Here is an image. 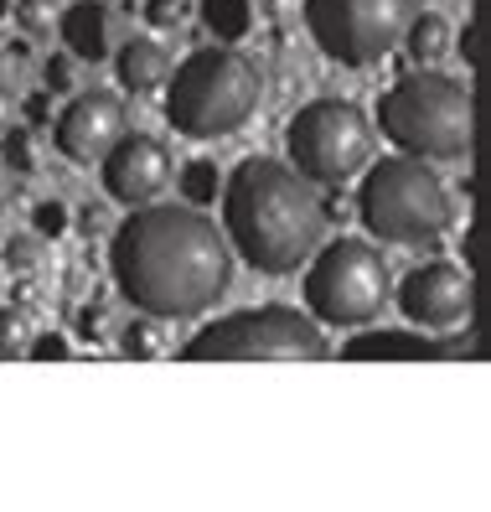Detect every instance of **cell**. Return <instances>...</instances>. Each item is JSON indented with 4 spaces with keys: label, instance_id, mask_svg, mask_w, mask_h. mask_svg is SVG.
<instances>
[{
    "label": "cell",
    "instance_id": "cell-1",
    "mask_svg": "<svg viewBox=\"0 0 491 512\" xmlns=\"http://www.w3.org/2000/svg\"><path fill=\"white\" fill-rule=\"evenodd\" d=\"M114 290L150 321H192L212 311L233 285V254L223 228L187 202H150L109 238Z\"/></svg>",
    "mask_w": 491,
    "mask_h": 512
},
{
    "label": "cell",
    "instance_id": "cell-2",
    "mask_svg": "<svg viewBox=\"0 0 491 512\" xmlns=\"http://www.w3.org/2000/svg\"><path fill=\"white\" fill-rule=\"evenodd\" d=\"M223 238L228 254L243 259L254 275L285 280L326 244V202L321 192L295 176L285 161L249 156L223 176Z\"/></svg>",
    "mask_w": 491,
    "mask_h": 512
},
{
    "label": "cell",
    "instance_id": "cell-3",
    "mask_svg": "<svg viewBox=\"0 0 491 512\" xmlns=\"http://www.w3.org/2000/svg\"><path fill=\"white\" fill-rule=\"evenodd\" d=\"M264 78L259 63L238 47H202L166 78V125L187 140L238 135L259 114Z\"/></svg>",
    "mask_w": 491,
    "mask_h": 512
},
{
    "label": "cell",
    "instance_id": "cell-4",
    "mask_svg": "<svg viewBox=\"0 0 491 512\" xmlns=\"http://www.w3.org/2000/svg\"><path fill=\"white\" fill-rule=\"evenodd\" d=\"M357 218L373 233V244L424 249V244H440L450 233L455 197L429 161L383 156V161H367V176L357 187Z\"/></svg>",
    "mask_w": 491,
    "mask_h": 512
},
{
    "label": "cell",
    "instance_id": "cell-5",
    "mask_svg": "<svg viewBox=\"0 0 491 512\" xmlns=\"http://www.w3.org/2000/svg\"><path fill=\"white\" fill-rule=\"evenodd\" d=\"M471 88L435 73V68H414L404 73L388 94L378 99V130L383 140H393L398 156L414 161H466L471 156Z\"/></svg>",
    "mask_w": 491,
    "mask_h": 512
},
{
    "label": "cell",
    "instance_id": "cell-6",
    "mask_svg": "<svg viewBox=\"0 0 491 512\" xmlns=\"http://www.w3.org/2000/svg\"><path fill=\"white\" fill-rule=\"evenodd\" d=\"M300 295L316 326L367 331L393 300V269L373 238H331L305 264Z\"/></svg>",
    "mask_w": 491,
    "mask_h": 512
},
{
    "label": "cell",
    "instance_id": "cell-7",
    "mask_svg": "<svg viewBox=\"0 0 491 512\" xmlns=\"http://www.w3.org/2000/svg\"><path fill=\"white\" fill-rule=\"evenodd\" d=\"M326 331L300 306H243L197 326L181 357L187 363H290V357H321Z\"/></svg>",
    "mask_w": 491,
    "mask_h": 512
},
{
    "label": "cell",
    "instance_id": "cell-8",
    "mask_svg": "<svg viewBox=\"0 0 491 512\" xmlns=\"http://www.w3.org/2000/svg\"><path fill=\"white\" fill-rule=\"evenodd\" d=\"M290 171L311 187H342L373 161V119L347 99H311L285 125Z\"/></svg>",
    "mask_w": 491,
    "mask_h": 512
},
{
    "label": "cell",
    "instance_id": "cell-9",
    "mask_svg": "<svg viewBox=\"0 0 491 512\" xmlns=\"http://www.w3.org/2000/svg\"><path fill=\"white\" fill-rule=\"evenodd\" d=\"M419 0H305V32L336 68H373L404 42Z\"/></svg>",
    "mask_w": 491,
    "mask_h": 512
},
{
    "label": "cell",
    "instance_id": "cell-10",
    "mask_svg": "<svg viewBox=\"0 0 491 512\" xmlns=\"http://www.w3.org/2000/svg\"><path fill=\"white\" fill-rule=\"evenodd\" d=\"M393 306L404 311V321L414 331L450 337L460 321H471L476 280H471V269H460L455 259H424L393 285Z\"/></svg>",
    "mask_w": 491,
    "mask_h": 512
},
{
    "label": "cell",
    "instance_id": "cell-11",
    "mask_svg": "<svg viewBox=\"0 0 491 512\" xmlns=\"http://www.w3.org/2000/svg\"><path fill=\"white\" fill-rule=\"evenodd\" d=\"M99 176H104L109 202H119V207H130V213H135V207H150L171 187L176 156H171V145L156 140L150 130H125L109 145V156L99 161Z\"/></svg>",
    "mask_w": 491,
    "mask_h": 512
},
{
    "label": "cell",
    "instance_id": "cell-12",
    "mask_svg": "<svg viewBox=\"0 0 491 512\" xmlns=\"http://www.w3.org/2000/svg\"><path fill=\"white\" fill-rule=\"evenodd\" d=\"M119 135H125V99L114 88H83L52 125V145L73 166H99Z\"/></svg>",
    "mask_w": 491,
    "mask_h": 512
},
{
    "label": "cell",
    "instance_id": "cell-13",
    "mask_svg": "<svg viewBox=\"0 0 491 512\" xmlns=\"http://www.w3.org/2000/svg\"><path fill=\"white\" fill-rule=\"evenodd\" d=\"M342 357L347 363H445V357H476V342L429 337V331H357Z\"/></svg>",
    "mask_w": 491,
    "mask_h": 512
},
{
    "label": "cell",
    "instance_id": "cell-14",
    "mask_svg": "<svg viewBox=\"0 0 491 512\" xmlns=\"http://www.w3.org/2000/svg\"><path fill=\"white\" fill-rule=\"evenodd\" d=\"M114 83H119V94H135V99H145V94H161L166 88V78H171V52L156 42V37H130L125 47H119L114 57Z\"/></svg>",
    "mask_w": 491,
    "mask_h": 512
},
{
    "label": "cell",
    "instance_id": "cell-15",
    "mask_svg": "<svg viewBox=\"0 0 491 512\" xmlns=\"http://www.w3.org/2000/svg\"><path fill=\"white\" fill-rule=\"evenodd\" d=\"M57 32L63 47L78 63H104L109 57V6L104 0H73L68 11H57Z\"/></svg>",
    "mask_w": 491,
    "mask_h": 512
},
{
    "label": "cell",
    "instance_id": "cell-16",
    "mask_svg": "<svg viewBox=\"0 0 491 512\" xmlns=\"http://www.w3.org/2000/svg\"><path fill=\"white\" fill-rule=\"evenodd\" d=\"M202 26L218 47H233L254 32V0H202Z\"/></svg>",
    "mask_w": 491,
    "mask_h": 512
},
{
    "label": "cell",
    "instance_id": "cell-17",
    "mask_svg": "<svg viewBox=\"0 0 491 512\" xmlns=\"http://www.w3.org/2000/svg\"><path fill=\"white\" fill-rule=\"evenodd\" d=\"M404 47H409V57H414L419 68H435L440 57L450 52V26H445V16L419 11V16L409 21V32H404Z\"/></svg>",
    "mask_w": 491,
    "mask_h": 512
},
{
    "label": "cell",
    "instance_id": "cell-18",
    "mask_svg": "<svg viewBox=\"0 0 491 512\" xmlns=\"http://www.w3.org/2000/svg\"><path fill=\"white\" fill-rule=\"evenodd\" d=\"M176 192H181V202L187 207H202L207 202H218V192H223V171H218V161H207V156H197V161H187L176 171Z\"/></svg>",
    "mask_w": 491,
    "mask_h": 512
},
{
    "label": "cell",
    "instance_id": "cell-19",
    "mask_svg": "<svg viewBox=\"0 0 491 512\" xmlns=\"http://www.w3.org/2000/svg\"><path fill=\"white\" fill-rule=\"evenodd\" d=\"M32 337H37V321H32L26 306H6V311H0V357H26Z\"/></svg>",
    "mask_w": 491,
    "mask_h": 512
},
{
    "label": "cell",
    "instance_id": "cell-20",
    "mask_svg": "<svg viewBox=\"0 0 491 512\" xmlns=\"http://www.w3.org/2000/svg\"><path fill=\"white\" fill-rule=\"evenodd\" d=\"M161 347H166V337H161V326L150 316H140V321H130L125 331H119V352L125 357H156Z\"/></svg>",
    "mask_w": 491,
    "mask_h": 512
},
{
    "label": "cell",
    "instance_id": "cell-21",
    "mask_svg": "<svg viewBox=\"0 0 491 512\" xmlns=\"http://www.w3.org/2000/svg\"><path fill=\"white\" fill-rule=\"evenodd\" d=\"M11 11H16V26L26 37H47L57 26V6H52V0H11Z\"/></svg>",
    "mask_w": 491,
    "mask_h": 512
},
{
    "label": "cell",
    "instance_id": "cell-22",
    "mask_svg": "<svg viewBox=\"0 0 491 512\" xmlns=\"http://www.w3.org/2000/svg\"><path fill=\"white\" fill-rule=\"evenodd\" d=\"M0 161H6L11 176H16V171H32V166H37L32 135H26V130H6V156H0Z\"/></svg>",
    "mask_w": 491,
    "mask_h": 512
},
{
    "label": "cell",
    "instance_id": "cell-23",
    "mask_svg": "<svg viewBox=\"0 0 491 512\" xmlns=\"http://www.w3.org/2000/svg\"><path fill=\"white\" fill-rule=\"evenodd\" d=\"M32 228H37V238H63L68 233V207L63 202H37L32 207Z\"/></svg>",
    "mask_w": 491,
    "mask_h": 512
},
{
    "label": "cell",
    "instance_id": "cell-24",
    "mask_svg": "<svg viewBox=\"0 0 491 512\" xmlns=\"http://www.w3.org/2000/svg\"><path fill=\"white\" fill-rule=\"evenodd\" d=\"M181 16H187V6H181V0H145V21L156 26V32H176Z\"/></svg>",
    "mask_w": 491,
    "mask_h": 512
},
{
    "label": "cell",
    "instance_id": "cell-25",
    "mask_svg": "<svg viewBox=\"0 0 491 512\" xmlns=\"http://www.w3.org/2000/svg\"><path fill=\"white\" fill-rule=\"evenodd\" d=\"M42 83L52 88V94H68V88H73V57H47V63H42Z\"/></svg>",
    "mask_w": 491,
    "mask_h": 512
},
{
    "label": "cell",
    "instance_id": "cell-26",
    "mask_svg": "<svg viewBox=\"0 0 491 512\" xmlns=\"http://www.w3.org/2000/svg\"><path fill=\"white\" fill-rule=\"evenodd\" d=\"M26 357H68V337H57V331H37Z\"/></svg>",
    "mask_w": 491,
    "mask_h": 512
},
{
    "label": "cell",
    "instance_id": "cell-27",
    "mask_svg": "<svg viewBox=\"0 0 491 512\" xmlns=\"http://www.w3.org/2000/svg\"><path fill=\"white\" fill-rule=\"evenodd\" d=\"M6 259L16 269H32L37 264V238H16V244H6Z\"/></svg>",
    "mask_w": 491,
    "mask_h": 512
},
{
    "label": "cell",
    "instance_id": "cell-28",
    "mask_svg": "<svg viewBox=\"0 0 491 512\" xmlns=\"http://www.w3.org/2000/svg\"><path fill=\"white\" fill-rule=\"evenodd\" d=\"M11 114H16V99H11V88L0 83V135L11 130Z\"/></svg>",
    "mask_w": 491,
    "mask_h": 512
},
{
    "label": "cell",
    "instance_id": "cell-29",
    "mask_svg": "<svg viewBox=\"0 0 491 512\" xmlns=\"http://www.w3.org/2000/svg\"><path fill=\"white\" fill-rule=\"evenodd\" d=\"M11 197H16V176L6 171V161H0V213L11 207Z\"/></svg>",
    "mask_w": 491,
    "mask_h": 512
},
{
    "label": "cell",
    "instance_id": "cell-30",
    "mask_svg": "<svg viewBox=\"0 0 491 512\" xmlns=\"http://www.w3.org/2000/svg\"><path fill=\"white\" fill-rule=\"evenodd\" d=\"M460 57H466V68L476 63V21H466V32H460Z\"/></svg>",
    "mask_w": 491,
    "mask_h": 512
},
{
    "label": "cell",
    "instance_id": "cell-31",
    "mask_svg": "<svg viewBox=\"0 0 491 512\" xmlns=\"http://www.w3.org/2000/svg\"><path fill=\"white\" fill-rule=\"evenodd\" d=\"M26 114H32V125H47V99H32V104H26Z\"/></svg>",
    "mask_w": 491,
    "mask_h": 512
},
{
    "label": "cell",
    "instance_id": "cell-32",
    "mask_svg": "<svg viewBox=\"0 0 491 512\" xmlns=\"http://www.w3.org/2000/svg\"><path fill=\"white\" fill-rule=\"evenodd\" d=\"M99 326H104V311H83V331H88V337H94Z\"/></svg>",
    "mask_w": 491,
    "mask_h": 512
},
{
    "label": "cell",
    "instance_id": "cell-33",
    "mask_svg": "<svg viewBox=\"0 0 491 512\" xmlns=\"http://www.w3.org/2000/svg\"><path fill=\"white\" fill-rule=\"evenodd\" d=\"M11 16V0H0V21H6Z\"/></svg>",
    "mask_w": 491,
    "mask_h": 512
}]
</instances>
